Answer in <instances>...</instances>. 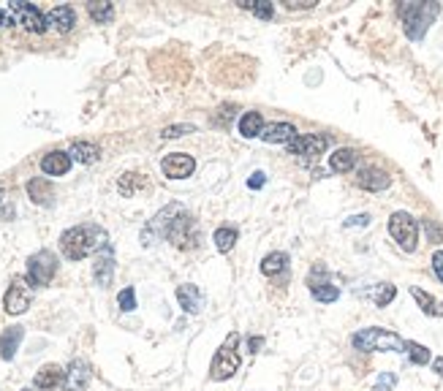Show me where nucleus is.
<instances>
[{
  "instance_id": "obj_42",
  "label": "nucleus",
  "mask_w": 443,
  "mask_h": 391,
  "mask_svg": "<svg viewBox=\"0 0 443 391\" xmlns=\"http://www.w3.org/2000/svg\"><path fill=\"white\" fill-rule=\"evenodd\" d=\"M373 391H392V389H386V386H378V383H375V389Z\"/></svg>"
},
{
  "instance_id": "obj_24",
  "label": "nucleus",
  "mask_w": 443,
  "mask_h": 391,
  "mask_svg": "<svg viewBox=\"0 0 443 391\" xmlns=\"http://www.w3.org/2000/svg\"><path fill=\"white\" fill-rule=\"evenodd\" d=\"M310 294H313V299H318V302H324V304H332V302H337V299H340V288H337V285H332L329 280H313L310 278Z\"/></svg>"
},
{
  "instance_id": "obj_35",
  "label": "nucleus",
  "mask_w": 443,
  "mask_h": 391,
  "mask_svg": "<svg viewBox=\"0 0 443 391\" xmlns=\"http://www.w3.org/2000/svg\"><path fill=\"white\" fill-rule=\"evenodd\" d=\"M196 125H169V128L161 130V139H180V136H185V133H193Z\"/></svg>"
},
{
  "instance_id": "obj_22",
  "label": "nucleus",
  "mask_w": 443,
  "mask_h": 391,
  "mask_svg": "<svg viewBox=\"0 0 443 391\" xmlns=\"http://www.w3.org/2000/svg\"><path fill=\"white\" fill-rule=\"evenodd\" d=\"M356 161H359V155H356V149H351V147H340L329 155V166H332V171H337V174L354 171Z\"/></svg>"
},
{
  "instance_id": "obj_11",
  "label": "nucleus",
  "mask_w": 443,
  "mask_h": 391,
  "mask_svg": "<svg viewBox=\"0 0 443 391\" xmlns=\"http://www.w3.org/2000/svg\"><path fill=\"white\" fill-rule=\"evenodd\" d=\"M193 168H196V161H193V155H188V152H172V155H166L161 161V171L169 180H185V177L193 174Z\"/></svg>"
},
{
  "instance_id": "obj_12",
  "label": "nucleus",
  "mask_w": 443,
  "mask_h": 391,
  "mask_svg": "<svg viewBox=\"0 0 443 391\" xmlns=\"http://www.w3.org/2000/svg\"><path fill=\"white\" fill-rule=\"evenodd\" d=\"M93 378V367L85 359H74L65 370V380H63V391H87Z\"/></svg>"
},
{
  "instance_id": "obj_32",
  "label": "nucleus",
  "mask_w": 443,
  "mask_h": 391,
  "mask_svg": "<svg viewBox=\"0 0 443 391\" xmlns=\"http://www.w3.org/2000/svg\"><path fill=\"white\" fill-rule=\"evenodd\" d=\"M237 231L234 228H229V225H223V228H218L215 231V237H212V242H215V247L220 250V253H229L234 244H237Z\"/></svg>"
},
{
  "instance_id": "obj_2",
  "label": "nucleus",
  "mask_w": 443,
  "mask_h": 391,
  "mask_svg": "<svg viewBox=\"0 0 443 391\" xmlns=\"http://www.w3.org/2000/svg\"><path fill=\"white\" fill-rule=\"evenodd\" d=\"M351 345L362 354H378V351H392V354H405V340L389 329L381 326H370V329H359L351 337Z\"/></svg>"
},
{
  "instance_id": "obj_13",
  "label": "nucleus",
  "mask_w": 443,
  "mask_h": 391,
  "mask_svg": "<svg viewBox=\"0 0 443 391\" xmlns=\"http://www.w3.org/2000/svg\"><path fill=\"white\" fill-rule=\"evenodd\" d=\"M356 185L362 187V190H370V193H381L386 187L392 185V177L381 171V168L375 166H365L356 171Z\"/></svg>"
},
{
  "instance_id": "obj_9",
  "label": "nucleus",
  "mask_w": 443,
  "mask_h": 391,
  "mask_svg": "<svg viewBox=\"0 0 443 391\" xmlns=\"http://www.w3.org/2000/svg\"><path fill=\"white\" fill-rule=\"evenodd\" d=\"M8 8H11V19L22 25L25 30H30V33H44L49 25H46V17L41 14L36 6H30V3H22V0H14V3H8Z\"/></svg>"
},
{
  "instance_id": "obj_19",
  "label": "nucleus",
  "mask_w": 443,
  "mask_h": 391,
  "mask_svg": "<svg viewBox=\"0 0 443 391\" xmlns=\"http://www.w3.org/2000/svg\"><path fill=\"white\" fill-rule=\"evenodd\" d=\"M261 139L267 144H291L297 139V128L291 123H275V125H267L261 130Z\"/></svg>"
},
{
  "instance_id": "obj_43",
  "label": "nucleus",
  "mask_w": 443,
  "mask_h": 391,
  "mask_svg": "<svg viewBox=\"0 0 443 391\" xmlns=\"http://www.w3.org/2000/svg\"><path fill=\"white\" fill-rule=\"evenodd\" d=\"M3 19H6V14H3V8H0V25H3Z\"/></svg>"
},
{
  "instance_id": "obj_5",
  "label": "nucleus",
  "mask_w": 443,
  "mask_h": 391,
  "mask_svg": "<svg viewBox=\"0 0 443 391\" xmlns=\"http://www.w3.org/2000/svg\"><path fill=\"white\" fill-rule=\"evenodd\" d=\"M166 240L180 247V250H188V247H196L199 244V225L188 215V209L180 204V209L174 212L172 223L166 228Z\"/></svg>"
},
{
  "instance_id": "obj_36",
  "label": "nucleus",
  "mask_w": 443,
  "mask_h": 391,
  "mask_svg": "<svg viewBox=\"0 0 443 391\" xmlns=\"http://www.w3.org/2000/svg\"><path fill=\"white\" fill-rule=\"evenodd\" d=\"M432 272H435V278L443 283V250H435V253H432Z\"/></svg>"
},
{
  "instance_id": "obj_31",
  "label": "nucleus",
  "mask_w": 443,
  "mask_h": 391,
  "mask_svg": "<svg viewBox=\"0 0 443 391\" xmlns=\"http://www.w3.org/2000/svg\"><path fill=\"white\" fill-rule=\"evenodd\" d=\"M397 297V288L392 285V283H378L373 291H370V299L375 302V307H386V304H392V299Z\"/></svg>"
},
{
  "instance_id": "obj_23",
  "label": "nucleus",
  "mask_w": 443,
  "mask_h": 391,
  "mask_svg": "<svg viewBox=\"0 0 443 391\" xmlns=\"http://www.w3.org/2000/svg\"><path fill=\"white\" fill-rule=\"evenodd\" d=\"M411 297L416 299V304L422 307L424 316L443 318V302H441V299H435L432 294H427V291H422V288H416V285H411Z\"/></svg>"
},
{
  "instance_id": "obj_3",
  "label": "nucleus",
  "mask_w": 443,
  "mask_h": 391,
  "mask_svg": "<svg viewBox=\"0 0 443 391\" xmlns=\"http://www.w3.org/2000/svg\"><path fill=\"white\" fill-rule=\"evenodd\" d=\"M397 11L405 25V36L411 41H422L430 25L441 14V6L438 3H403Z\"/></svg>"
},
{
  "instance_id": "obj_37",
  "label": "nucleus",
  "mask_w": 443,
  "mask_h": 391,
  "mask_svg": "<svg viewBox=\"0 0 443 391\" xmlns=\"http://www.w3.org/2000/svg\"><path fill=\"white\" fill-rule=\"evenodd\" d=\"M365 228V225H370V215H354V218H348L346 221V228Z\"/></svg>"
},
{
  "instance_id": "obj_21",
  "label": "nucleus",
  "mask_w": 443,
  "mask_h": 391,
  "mask_svg": "<svg viewBox=\"0 0 443 391\" xmlns=\"http://www.w3.org/2000/svg\"><path fill=\"white\" fill-rule=\"evenodd\" d=\"M27 196L36 201V204L46 206L52 204V199H55V190H52V182L46 180V177H33L30 182H27Z\"/></svg>"
},
{
  "instance_id": "obj_7",
  "label": "nucleus",
  "mask_w": 443,
  "mask_h": 391,
  "mask_svg": "<svg viewBox=\"0 0 443 391\" xmlns=\"http://www.w3.org/2000/svg\"><path fill=\"white\" fill-rule=\"evenodd\" d=\"M58 275V256L52 250H39L27 259V275L25 280L33 285V288H44L49 285L52 278Z\"/></svg>"
},
{
  "instance_id": "obj_20",
  "label": "nucleus",
  "mask_w": 443,
  "mask_h": 391,
  "mask_svg": "<svg viewBox=\"0 0 443 391\" xmlns=\"http://www.w3.org/2000/svg\"><path fill=\"white\" fill-rule=\"evenodd\" d=\"M22 337H25V329H22V326H8V329L0 335V359L11 361V359L17 356V351H20Z\"/></svg>"
},
{
  "instance_id": "obj_14",
  "label": "nucleus",
  "mask_w": 443,
  "mask_h": 391,
  "mask_svg": "<svg viewBox=\"0 0 443 391\" xmlns=\"http://www.w3.org/2000/svg\"><path fill=\"white\" fill-rule=\"evenodd\" d=\"M177 302H180V307H182L188 316H196V313H201V307H204V294H201L199 285L185 283V285L177 288Z\"/></svg>"
},
{
  "instance_id": "obj_44",
  "label": "nucleus",
  "mask_w": 443,
  "mask_h": 391,
  "mask_svg": "<svg viewBox=\"0 0 443 391\" xmlns=\"http://www.w3.org/2000/svg\"><path fill=\"white\" fill-rule=\"evenodd\" d=\"M22 391H36V389H22Z\"/></svg>"
},
{
  "instance_id": "obj_18",
  "label": "nucleus",
  "mask_w": 443,
  "mask_h": 391,
  "mask_svg": "<svg viewBox=\"0 0 443 391\" xmlns=\"http://www.w3.org/2000/svg\"><path fill=\"white\" fill-rule=\"evenodd\" d=\"M46 25L55 27L58 33H68V30H74V25H77V11H74L71 6H58V8H52V11L46 14Z\"/></svg>"
},
{
  "instance_id": "obj_38",
  "label": "nucleus",
  "mask_w": 443,
  "mask_h": 391,
  "mask_svg": "<svg viewBox=\"0 0 443 391\" xmlns=\"http://www.w3.org/2000/svg\"><path fill=\"white\" fill-rule=\"evenodd\" d=\"M264 182H267V174H264V171H256V174H251V180H248V187L258 190V187H264Z\"/></svg>"
},
{
  "instance_id": "obj_40",
  "label": "nucleus",
  "mask_w": 443,
  "mask_h": 391,
  "mask_svg": "<svg viewBox=\"0 0 443 391\" xmlns=\"http://www.w3.org/2000/svg\"><path fill=\"white\" fill-rule=\"evenodd\" d=\"M261 345H264V337H248V351L251 354H258Z\"/></svg>"
},
{
  "instance_id": "obj_8",
  "label": "nucleus",
  "mask_w": 443,
  "mask_h": 391,
  "mask_svg": "<svg viewBox=\"0 0 443 391\" xmlns=\"http://www.w3.org/2000/svg\"><path fill=\"white\" fill-rule=\"evenodd\" d=\"M30 302H33V285L25 278L11 280V285H8L6 297H3L6 313H8V316H22V313L30 307Z\"/></svg>"
},
{
  "instance_id": "obj_41",
  "label": "nucleus",
  "mask_w": 443,
  "mask_h": 391,
  "mask_svg": "<svg viewBox=\"0 0 443 391\" xmlns=\"http://www.w3.org/2000/svg\"><path fill=\"white\" fill-rule=\"evenodd\" d=\"M432 370H435V373H438V375L443 378V356H438V359L432 361Z\"/></svg>"
},
{
  "instance_id": "obj_4",
  "label": "nucleus",
  "mask_w": 443,
  "mask_h": 391,
  "mask_svg": "<svg viewBox=\"0 0 443 391\" xmlns=\"http://www.w3.org/2000/svg\"><path fill=\"white\" fill-rule=\"evenodd\" d=\"M237 345H239V335H232L223 340V345L215 351V359L210 364V378L212 380H229L237 370H239V354H237Z\"/></svg>"
},
{
  "instance_id": "obj_25",
  "label": "nucleus",
  "mask_w": 443,
  "mask_h": 391,
  "mask_svg": "<svg viewBox=\"0 0 443 391\" xmlns=\"http://www.w3.org/2000/svg\"><path fill=\"white\" fill-rule=\"evenodd\" d=\"M68 155H71V161H79V163H96L101 149L93 142H74L71 149H68Z\"/></svg>"
},
{
  "instance_id": "obj_10",
  "label": "nucleus",
  "mask_w": 443,
  "mask_h": 391,
  "mask_svg": "<svg viewBox=\"0 0 443 391\" xmlns=\"http://www.w3.org/2000/svg\"><path fill=\"white\" fill-rule=\"evenodd\" d=\"M327 147H329V139L321 136V133H302V136H297L289 144L291 155H297V158H302V161H316L318 155H324Z\"/></svg>"
},
{
  "instance_id": "obj_1",
  "label": "nucleus",
  "mask_w": 443,
  "mask_h": 391,
  "mask_svg": "<svg viewBox=\"0 0 443 391\" xmlns=\"http://www.w3.org/2000/svg\"><path fill=\"white\" fill-rule=\"evenodd\" d=\"M104 247H109V234L96 223L74 225L68 231H63L60 237V250L68 261H82L93 253H101Z\"/></svg>"
},
{
  "instance_id": "obj_30",
  "label": "nucleus",
  "mask_w": 443,
  "mask_h": 391,
  "mask_svg": "<svg viewBox=\"0 0 443 391\" xmlns=\"http://www.w3.org/2000/svg\"><path fill=\"white\" fill-rule=\"evenodd\" d=\"M87 14L101 22V25H106V22H112L115 17V6L109 3V0H101V3H87Z\"/></svg>"
},
{
  "instance_id": "obj_28",
  "label": "nucleus",
  "mask_w": 443,
  "mask_h": 391,
  "mask_svg": "<svg viewBox=\"0 0 443 391\" xmlns=\"http://www.w3.org/2000/svg\"><path fill=\"white\" fill-rule=\"evenodd\" d=\"M139 187H144V177L136 174V171H125V174L117 180V190H120L123 196H134Z\"/></svg>"
},
{
  "instance_id": "obj_6",
  "label": "nucleus",
  "mask_w": 443,
  "mask_h": 391,
  "mask_svg": "<svg viewBox=\"0 0 443 391\" xmlns=\"http://www.w3.org/2000/svg\"><path fill=\"white\" fill-rule=\"evenodd\" d=\"M389 234H392V240L400 244L405 253H413L416 244H419V221L400 209V212H394L389 218Z\"/></svg>"
},
{
  "instance_id": "obj_16",
  "label": "nucleus",
  "mask_w": 443,
  "mask_h": 391,
  "mask_svg": "<svg viewBox=\"0 0 443 391\" xmlns=\"http://www.w3.org/2000/svg\"><path fill=\"white\" fill-rule=\"evenodd\" d=\"M63 380H65V370L63 367H58V364H44L39 373H36V378H33V386L39 391H52L58 389V386H63Z\"/></svg>"
},
{
  "instance_id": "obj_26",
  "label": "nucleus",
  "mask_w": 443,
  "mask_h": 391,
  "mask_svg": "<svg viewBox=\"0 0 443 391\" xmlns=\"http://www.w3.org/2000/svg\"><path fill=\"white\" fill-rule=\"evenodd\" d=\"M261 130H264V117H261V112H245L242 114V120H239V133H242L245 139L261 136Z\"/></svg>"
},
{
  "instance_id": "obj_33",
  "label": "nucleus",
  "mask_w": 443,
  "mask_h": 391,
  "mask_svg": "<svg viewBox=\"0 0 443 391\" xmlns=\"http://www.w3.org/2000/svg\"><path fill=\"white\" fill-rule=\"evenodd\" d=\"M239 6L253 11L256 17H261V19H270L272 14H275V6H272L270 0H239Z\"/></svg>"
},
{
  "instance_id": "obj_45",
  "label": "nucleus",
  "mask_w": 443,
  "mask_h": 391,
  "mask_svg": "<svg viewBox=\"0 0 443 391\" xmlns=\"http://www.w3.org/2000/svg\"><path fill=\"white\" fill-rule=\"evenodd\" d=\"M0 196H3V190H0Z\"/></svg>"
},
{
  "instance_id": "obj_17",
  "label": "nucleus",
  "mask_w": 443,
  "mask_h": 391,
  "mask_svg": "<svg viewBox=\"0 0 443 391\" xmlns=\"http://www.w3.org/2000/svg\"><path fill=\"white\" fill-rule=\"evenodd\" d=\"M71 155L68 152H60V149H55V152H49V155H44L41 158V171L44 174H49V177H63V174H68V168H71Z\"/></svg>"
},
{
  "instance_id": "obj_34",
  "label": "nucleus",
  "mask_w": 443,
  "mask_h": 391,
  "mask_svg": "<svg viewBox=\"0 0 443 391\" xmlns=\"http://www.w3.org/2000/svg\"><path fill=\"white\" fill-rule=\"evenodd\" d=\"M117 302H120V310H123V313H131V310H136V291L131 288V285L123 288L120 297H117Z\"/></svg>"
},
{
  "instance_id": "obj_27",
  "label": "nucleus",
  "mask_w": 443,
  "mask_h": 391,
  "mask_svg": "<svg viewBox=\"0 0 443 391\" xmlns=\"http://www.w3.org/2000/svg\"><path fill=\"white\" fill-rule=\"evenodd\" d=\"M289 269V256L286 253H270L267 259L261 261V272L267 278H275V275H283Z\"/></svg>"
},
{
  "instance_id": "obj_39",
  "label": "nucleus",
  "mask_w": 443,
  "mask_h": 391,
  "mask_svg": "<svg viewBox=\"0 0 443 391\" xmlns=\"http://www.w3.org/2000/svg\"><path fill=\"white\" fill-rule=\"evenodd\" d=\"M316 0H286V8H313Z\"/></svg>"
},
{
  "instance_id": "obj_29",
  "label": "nucleus",
  "mask_w": 443,
  "mask_h": 391,
  "mask_svg": "<svg viewBox=\"0 0 443 391\" xmlns=\"http://www.w3.org/2000/svg\"><path fill=\"white\" fill-rule=\"evenodd\" d=\"M405 354H408V359H411L416 367H424V364L432 361L430 348H424V345H419V342H411V340H405Z\"/></svg>"
},
{
  "instance_id": "obj_15",
  "label": "nucleus",
  "mask_w": 443,
  "mask_h": 391,
  "mask_svg": "<svg viewBox=\"0 0 443 391\" xmlns=\"http://www.w3.org/2000/svg\"><path fill=\"white\" fill-rule=\"evenodd\" d=\"M93 275H96V283L101 288H109L112 285V275H115V256H112V244L104 247L98 253L96 266H93Z\"/></svg>"
}]
</instances>
